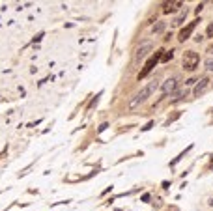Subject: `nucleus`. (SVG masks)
<instances>
[{
	"label": "nucleus",
	"instance_id": "nucleus-4",
	"mask_svg": "<svg viewBox=\"0 0 213 211\" xmlns=\"http://www.w3.org/2000/svg\"><path fill=\"white\" fill-rule=\"evenodd\" d=\"M198 22H200L198 19H196V21H193V22H189V24H187V26H185V28L180 32V37H178V39H180V41H185V39H189V37H191V34H193V30L196 28V24H198Z\"/></svg>",
	"mask_w": 213,
	"mask_h": 211
},
{
	"label": "nucleus",
	"instance_id": "nucleus-14",
	"mask_svg": "<svg viewBox=\"0 0 213 211\" xmlns=\"http://www.w3.org/2000/svg\"><path fill=\"white\" fill-rule=\"evenodd\" d=\"M195 82H198V80H195V79H189V80L185 82V86H191V84H195Z\"/></svg>",
	"mask_w": 213,
	"mask_h": 211
},
{
	"label": "nucleus",
	"instance_id": "nucleus-7",
	"mask_svg": "<svg viewBox=\"0 0 213 211\" xmlns=\"http://www.w3.org/2000/svg\"><path fill=\"white\" fill-rule=\"evenodd\" d=\"M208 84H210V79L202 77V79L196 82V86H195V95H200V94H204V92H206V88H208Z\"/></svg>",
	"mask_w": 213,
	"mask_h": 211
},
{
	"label": "nucleus",
	"instance_id": "nucleus-9",
	"mask_svg": "<svg viewBox=\"0 0 213 211\" xmlns=\"http://www.w3.org/2000/svg\"><path fill=\"white\" fill-rule=\"evenodd\" d=\"M185 17H187V9H182V11H180V15L176 17V21H174V24H182V22L185 21Z\"/></svg>",
	"mask_w": 213,
	"mask_h": 211
},
{
	"label": "nucleus",
	"instance_id": "nucleus-11",
	"mask_svg": "<svg viewBox=\"0 0 213 211\" xmlns=\"http://www.w3.org/2000/svg\"><path fill=\"white\" fill-rule=\"evenodd\" d=\"M206 69H208V71H213V58H208V60H206Z\"/></svg>",
	"mask_w": 213,
	"mask_h": 211
},
{
	"label": "nucleus",
	"instance_id": "nucleus-15",
	"mask_svg": "<svg viewBox=\"0 0 213 211\" xmlns=\"http://www.w3.org/2000/svg\"><path fill=\"white\" fill-rule=\"evenodd\" d=\"M152 125H153V122H150V123H146V127H142V131H148V129H150Z\"/></svg>",
	"mask_w": 213,
	"mask_h": 211
},
{
	"label": "nucleus",
	"instance_id": "nucleus-8",
	"mask_svg": "<svg viewBox=\"0 0 213 211\" xmlns=\"http://www.w3.org/2000/svg\"><path fill=\"white\" fill-rule=\"evenodd\" d=\"M182 6H183L182 2H167V4H165V9H163V11H165V13H172V11H178Z\"/></svg>",
	"mask_w": 213,
	"mask_h": 211
},
{
	"label": "nucleus",
	"instance_id": "nucleus-5",
	"mask_svg": "<svg viewBox=\"0 0 213 211\" xmlns=\"http://www.w3.org/2000/svg\"><path fill=\"white\" fill-rule=\"evenodd\" d=\"M150 49H152V43H150V41H146V43H142V45H140V47L137 49V54H135V60H137V62H140V60H144Z\"/></svg>",
	"mask_w": 213,
	"mask_h": 211
},
{
	"label": "nucleus",
	"instance_id": "nucleus-13",
	"mask_svg": "<svg viewBox=\"0 0 213 211\" xmlns=\"http://www.w3.org/2000/svg\"><path fill=\"white\" fill-rule=\"evenodd\" d=\"M163 28H165V24H163V22H159L157 26H153V30H155V32H161Z\"/></svg>",
	"mask_w": 213,
	"mask_h": 211
},
{
	"label": "nucleus",
	"instance_id": "nucleus-1",
	"mask_svg": "<svg viewBox=\"0 0 213 211\" xmlns=\"http://www.w3.org/2000/svg\"><path fill=\"white\" fill-rule=\"evenodd\" d=\"M155 90H157V80H152L150 84H146V86H144V88H142L137 95H135V99H131V101H129V108H135L137 105H140L142 101H146V99H148V97L155 92Z\"/></svg>",
	"mask_w": 213,
	"mask_h": 211
},
{
	"label": "nucleus",
	"instance_id": "nucleus-10",
	"mask_svg": "<svg viewBox=\"0 0 213 211\" xmlns=\"http://www.w3.org/2000/svg\"><path fill=\"white\" fill-rule=\"evenodd\" d=\"M172 56H174L172 50H170V52H165V54L161 56V62H168V60H172Z\"/></svg>",
	"mask_w": 213,
	"mask_h": 211
},
{
	"label": "nucleus",
	"instance_id": "nucleus-2",
	"mask_svg": "<svg viewBox=\"0 0 213 211\" xmlns=\"http://www.w3.org/2000/svg\"><path fill=\"white\" fill-rule=\"evenodd\" d=\"M198 62H200V56H198L195 50H187V52L183 54V67H185L187 71H195L196 65H198Z\"/></svg>",
	"mask_w": 213,
	"mask_h": 211
},
{
	"label": "nucleus",
	"instance_id": "nucleus-6",
	"mask_svg": "<svg viewBox=\"0 0 213 211\" xmlns=\"http://www.w3.org/2000/svg\"><path fill=\"white\" fill-rule=\"evenodd\" d=\"M178 88V79H167L165 82H163V86H161V90H163V94H172L174 90Z\"/></svg>",
	"mask_w": 213,
	"mask_h": 211
},
{
	"label": "nucleus",
	"instance_id": "nucleus-3",
	"mask_svg": "<svg viewBox=\"0 0 213 211\" xmlns=\"http://www.w3.org/2000/svg\"><path fill=\"white\" fill-rule=\"evenodd\" d=\"M161 52H165V50H157V54H153V56H152V58H150V60L146 62V65H144V69L140 71L138 79H144V77H146V75H148V73H150V71L153 69V65H155V64H157V62L161 60V56H163Z\"/></svg>",
	"mask_w": 213,
	"mask_h": 211
},
{
	"label": "nucleus",
	"instance_id": "nucleus-12",
	"mask_svg": "<svg viewBox=\"0 0 213 211\" xmlns=\"http://www.w3.org/2000/svg\"><path fill=\"white\" fill-rule=\"evenodd\" d=\"M206 34H208V37H213V22L208 26V30H206Z\"/></svg>",
	"mask_w": 213,
	"mask_h": 211
},
{
	"label": "nucleus",
	"instance_id": "nucleus-16",
	"mask_svg": "<svg viewBox=\"0 0 213 211\" xmlns=\"http://www.w3.org/2000/svg\"><path fill=\"white\" fill-rule=\"evenodd\" d=\"M202 7H204V4H198V6H196V13H200V11H202Z\"/></svg>",
	"mask_w": 213,
	"mask_h": 211
},
{
	"label": "nucleus",
	"instance_id": "nucleus-17",
	"mask_svg": "<svg viewBox=\"0 0 213 211\" xmlns=\"http://www.w3.org/2000/svg\"><path fill=\"white\" fill-rule=\"evenodd\" d=\"M211 50H213V45H211Z\"/></svg>",
	"mask_w": 213,
	"mask_h": 211
}]
</instances>
